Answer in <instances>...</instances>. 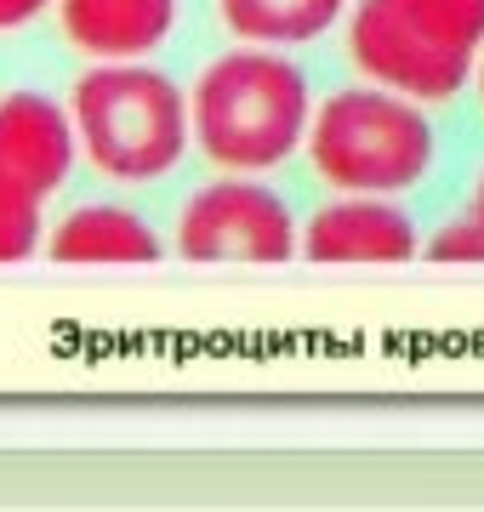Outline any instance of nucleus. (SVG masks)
I'll return each instance as SVG.
<instances>
[{"label": "nucleus", "instance_id": "1", "mask_svg": "<svg viewBox=\"0 0 484 512\" xmlns=\"http://www.w3.org/2000/svg\"><path fill=\"white\" fill-rule=\"evenodd\" d=\"M194 143L217 171H274L308 143L314 126V103H308V74L280 57L274 46H251L223 52L205 63L194 92Z\"/></svg>", "mask_w": 484, "mask_h": 512}, {"label": "nucleus", "instance_id": "2", "mask_svg": "<svg viewBox=\"0 0 484 512\" xmlns=\"http://www.w3.org/2000/svg\"><path fill=\"white\" fill-rule=\"evenodd\" d=\"M80 154L114 183H160L194 143V109L177 80L143 57H97L69 92Z\"/></svg>", "mask_w": 484, "mask_h": 512}, {"label": "nucleus", "instance_id": "3", "mask_svg": "<svg viewBox=\"0 0 484 512\" xmlns=\"http://www.w3.org/2000/svg\"><path fill=\"white\" fill-rule=\"evenodd\" d=\"M428 103L399 97L388 86H348L314 109L308 160L342 194H405L433 165Z\"/></svg>", "mask_w": 484, "mask_h": 512}, {"label": "nucleus", "instance_id": "4", "mask_svg": "<svg viewBox=\"0 0 484 512\" xmlns=\"http://www.w3.org/2000/svg\"><path fill=\"white\" fill-rule=\"evenodd\" d=\"M177 251L188 262H291L302 251V228L291 205L245 171L200 188L177 217Z\"/></svg>", "mask_w": 484, "mask_h": 512}, {"label": "nucleus", "instance_id": "5", "mask_svg": "<svg viewBox=\"0 0 484 512\" xmlns=\"http://www.w3.org/2000/svg\"><path fill=\"white\" fill-rule=\"evenodd\" d=\"M348 57L371 86H388L399 97L416 103H450L462 97V86L473 80L479 57L456 52L445 40H433L428 29L393 6V0H354L348 12Z\"/></svg>", "mask_w": 484, "mask_h": 512}, {"label": "nucleus", "instance_id": "6", "mask_svg": "<svg viewBox=\"0 0 484 512\" xmlns=\"http://www.w3.org/2000/svg\"><path fill=\"white\" fill-rule=\"evenodd\" d=\"M422 251L399 194H336L302 228L308 262H410Z\"/></svg>", "mask_w": 484, "mask_h": 512}, {"label": "nucleus", "instance_id": "7", "mask_svg": "<svg viewBox=\"0 0 484 512\" xmlns=\"http://www.w3.org/2000/svg\"><path fill=\"white\" fill-rule=\"evenodd\" d=\"M80 131L75 109L46 92H6L0 97V160L18 171L29 188L57 194L75 171Z\"/></svg>", "mask_w": 484, "mask_h": 512}, {"label": "nucleus", "instance_id": "8", "mask_svg": "<svg viewBox=\"0 0 484 512\" xmlns=\"http://www.w3.org/2000/svg\"><path fill=\"white\" fill-rule=\"evenodd\" d=\"M177 0H57L63 35L86 57H149L177 29Z\"/></svg>", "mask_w": 484, "mask_h": 512}, {"label": "nucleus", "instance_id": "9", "mask_svg": "<svg viewBox=\"0 0 484 512\" xmlns=\"http://www.w3.org/2000/svg\"><path fill=\"white\" fill-rule=\"evenodd\" d=\"M160 234L126 205H75L46 228L52 262H160Z\"/></svg>", "mask_w": 484, "mask_h": 512}, {"label": "nucleus", "instance_id": "10", "mask_svg": "<svg viewBox=\"0 0 484 512\" xmlns=\"http://www.w3.org/2000/svg\"><path fill=\"white\" fill-rule=\"evenodd\" d=\"M223 23L251 46H308L354 12V0H217Z\"/></svg>", "mask_w": 484, "mask_h": 512}, {"label": "nucleus", "instance_id": "11", "mask_svg": "<svg viewBox=\"0 0 484 512\" xmlns=\"http://www.w3.org/2000/svg\"><path fill=\"white\" fill-rule=\"evenodd\" d=\"M46 194L29 188L0 160V262H29L35 251H46Z\"/></svg>", "mask_w": 484, "mask_h": 512}, {"label": "nucleus", "instance_id": "12", "mask_svg": "<svg viewBox=\"0 0 484 512\" xmlns=\"http://www.w3.org/2000/svg\"><path fill=\"white\" fill-rule=\"evenodd\" d=\"M416 29H428L433 40H445L456 52L479 57L484 52V0H393Z\"/></svg>", "mask_w": 484, "mask_h": 512}, {"label": "nucleus", "instance_id": "13", "mask_svg": "<svg viewBox=\"0 0 484 512\" xmlns=\"http://www.w3.org/2000/svg\"><path fill=\"white\" fill-rule=\"evenodd\" d=\"M422 251H428L433 262H473V268H479V262H484V222L479 217L450 222V228H439Z\"/></svg>", "mask_w": 484, "mask_h": 512}, {"label": "nucleus", "instance_id": "14", "mask_svg": "<svg viewBox=\"0 0 484 512\" xmlns=\"http://www.w3.org/2000/svg\"><path fill=\"white\" fill-rule=\"evenodd\" d=\"M46 6H57V0H0V35H12V29H23V23H35Z\"/></svg>", "mask_w": 484, "mask_h": 512}, {"label": "nucleus", "instance_id": "15", "mask_svg": "<svg viewBox=\"0 0 484 512\" xmlns=\"http://www.w3.org/2000/svg\"><path fill=\"white\" fill-rule=\"evenodd\" d=\"M473 217L484 222V171H479V183H473Z\"/></svg>", "mask_w": 484, "mask_h": 512}, {"label": "nucleus", "instance_id": "16", "mask_svg": "<svg viewBox=\"0 0 484 512\" xmlns=\"http://www.w3.org/2000/svg\"><path fill=\"white\" fill-rule=\"evenodd\" d=\"M473 80H479V103H484V52H479V69H473Z\"/></svg>", "mask_w": 484, "mask_h": 512}]
</instances>
